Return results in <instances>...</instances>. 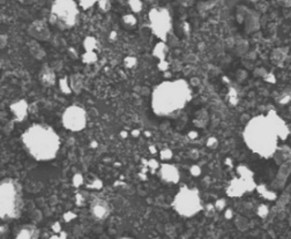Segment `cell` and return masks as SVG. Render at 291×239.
Wrapping results in <instances>:
<instances>
[{"label": "cell", "instance_id": "cell-30", "mask_svg": "<svg viewBox=\"0 0 291 239\" xmlns=\"http://www.w3.org/2000/svg\"><path fill=\"white\" fill-rule=\"evenodd\" d=\"M59 86H60V89L63 91V92L65 94H69V92H72V89H71L70 87V82L67 83V80L66 79H63L59 81Z\"/></svg>", "mask_w": 291, "mask_h": 239}, {"label": "cell", "instance_id": "cell-2", "mask_svg": "<svg viewBox=\"0 0 291 239\" xmlns=\"http://www.w3.org/2000/svg\"><path fill=\"white\" fill-rule=\"evenodd\" d=\"M24 149L34 160L48 162L57 157L61 146L58 133L46 124H33L21 135Z\"/></svg>", "mask_w": 291, "mask_h": 239}, {"label": "cell", "instance_id": "cell-3", "mask_svg": "<svg viewBox=\"0 0 291 239\" xmlns=\"http://www.w3.org/2000/svg\"><path fill=\"white\" fill-rule=\"evenodd\" d=\"M243 140L252 153L262 158H271L276 153L280 138L267 114H259L246 123L243 131Z\"/></svg>", "mask_w": 291, "mask_h": 239}, {"label": "cell", "instance_id": "cell-48", "mask_svg": "<svg viewBox=\"0 0 291 239\" xmlns=\"http://www.w3.org/2000/svg\"><path fill=\"white\" fill-rule=\"evenodd\" d=\"M120 135H122L123 138H126V136H127V133H126V132H122V134H120Z\"/></svg>", "mask_w": 291, "mask_h": 239}, {"label": "cell", "instance_id": "cell-45", "mask_svg": "<svg viewBox=\"0 0 291 239\" xmlns=\"http://www.w3.org/2000/svg\"><path fill=\"white\" fill-rule=\"evenodd\" d=\"M149 151L151 154H156V148L154 147V146H150L149 147Z\"/></svg>", "mask_w": 291, "mask_h": 239}, {"label": "cell", "instance_id": "cell-18", "mask_svg": "<svg viewBox=\"0 0 291 239\" xmlns=\"http://www.w3.org/2000/svg\"><path fill=\"white\" fill-rule=\"evenodd\" d=\"M70 87L72 89L73 92L79 94L82 91L83 87V79L81 74H72L70 77Z\"/></svg>", "mask_w": 291, "mask_h": 239}, {"label": "cell", "instance_id": "cell-11", "mask_svg": "<svg viewBox=\"0 0 291 239\" xmlns=\"http://www.w3.org/2000/svg\"><path fill=\"white\" fill-rule=\"evenodd\" d=\"M89 209H91V216L94 217L95 220H97V221H104V220H107L111 214V208L109 202L102 198L92 199L91 201Z\"/></svg>", "mask_w": 291, "mask_h": 239}, {"label": "cell", "instance_id": "cell-10", "mask_svg": "<svg viewBox=\"0 0 291 239\" xmlns=\"http://www.w3.org/2000/svg\"><path fill=\"white\" fill-rule=\"evenodd\" d=\"M28 34L37 42H46L50 39L51 30L48 23L43 20H35L28 27Z\"/></svg>", "mask_w": 291, "mask_h": 239}, {"label": "cell", "instance_id": "cell-44", "mask_svg": "<svg viewBox=\"0 0 291 239\" xmlns=\"http://www.w3.org/2000/svg\"><path fill=\"white\" fill-rule=\"evenodd\" d=\"M224 216H225V219L231 220L232 217H234V214H232V210H231V209H227V210H225Z\"/></svg>", "mask_w": 291, "mask_h": 239}, {"label": "cell", "instance_id": "cell-47", "mask_svg": "<svg viewBox=\"0 0 291 239\" xmlns=\"http://www.w3.org/2000/svg\"><path fill=\"white\" fill-rule=\"evenodd\" d=\"M139 134H140V132H139L138 129H135V131L132 132V135L133 136H139Z\"/></svg>", "mask_w": 291, "mask_h": 239}, {"label": "cell", "instance_id": "cell-43", "mask_svg": "<svg viewBox=\"0 0 291 239\" xmlns=\"http://www.w3.org/2000/svg\"><path fill=\"white\" fill-rule=\"evenodd\" d=\"M125 63L127 64V67H132V66H134L135 63H137V60H135L134 58H126Z\"/></svg>", "mask_w": 291, "mask_h": 239}, {"label": "cell", "instance_id": "cell-46", "mask_svg": "<svg viewBox=\"0 0 291 239\" xmlns=\"http://www.w3.org/2000/svg\"><path fill=\"white\" fill-rule=\"evenodd\" d=\"M59 238H67V235L64 231H61L59 234Z\"/></svg>", "mask_w": 291, "mask_h": 239}, {"label": "cell", "instance_id": "cell-1", "mask_svg": "<svg viewBox=\"0 0 291 239\" xmlns=\"http://www.w3.org/2000/svg\"><path fill=\"white\" fill-rule=\"evenodd\" d=\"M192 99V91L182 79L170 80L157 85L151 92L150 105L159 117H172L181 112Z\"/></svg>", "mask_w": 291, "mask_h": 239}, {"label": "cell", "instance_id": "cell-33", "mask_svg": "<svg viewBox=\"0 0 291 239\" xmlns=\"http://www.w3.org/2000/svg\"><path fill=\"white\" fill-rule=\"evenodd\" d=\"M147 165H148V167H149V169L151 170V171H155V170H159L160 169V163H159V161H156L155 160V158H151V160H149V161H147Z\"/></svg>", "mask_w": 291, "mask_h": 239}, {"label": "cell", "instance_id": "cell-34", "mask_svg": "<svg viewBox=\"0 0 291 239\" xmlns=\"http://www.w3.org/2000/svg\"><path fill=\"white\" fill-rule=\"evenodd\" d=\"M42 219H43V215H42V212H41V210L35 209V210H34V212L32 213V220H33V222L37 223V222L42 221Z\"/></svg>", "mask_w": 291, "mask_h": 239}, {"label": "cell", "instance_id": "cell-29", "mask_svg": "<svg viewBox=\"0 0 291 239\" xmlns=\"http://www.w3.org/2000/svg\"><path fill=\"white\" fill-rule=\"evenodd\" d=\"M96 46V41L92 37H87L85 41V48L87 51H92Z\"/></svg>", "mask_w": 291, "mask_h": 239}, {"label": "cell", "instance_id": "cell-25", "mask_svg": "<svg viewBox=\"0 0 291 239\" xmlns=\"http://www.w3.org/2000/svg\"><path fill=\"white\" fill-rule=\"evenodd\" d=\"M83 183H85V179H83V176L81 173H75V175L73 176L72 178V185L74 187H80V186L83 185Z\"/></svg>", "mask_w": 291, "mask_h": 239}, {"label": "cell", "instance_id": "cell-32", "mask_svg": "<svg viewBox=\"0 0 291 239\" xmlns=\"http://www.w3.org/2000/svg\"><path fill=\"white\" fill-rule=\"evenodd\" d=\"M172 151L170 150V149H163V150H161L160 153V156H161V160L163 161H169L172 158Z\"/></svg>", "mask_w": 291, "mask_h": 239}, {"label": "cell", "instance_id": "cell-24", "mask_svg": "<svg viewBox=\"0 0 291 239\" xmlns=\"http://www.w3.org/2000/svg\"><path fill=\"white\" fill-rule=\"evenodd\" d=\"M236 225H237V228L239 229V230L244 231V230H246L247 228H249V221H247V220L245 219V217L237 216Z\"/></svg>", "mask_w": 291, "mask_h": 239}, {"label": "cell", "instance_id": "cell-22", "mask_svg": "<svg viewBox=\"0 0 291 239\" xmlns=\"http://www.w3.org/2000/svg\"><path fill=\"white\" fill-rule=\"evenodd\" d=\"M77 4H79L80 8L82 9H88L91 8L92 6H95L96 4H98L100 0H76Z\"/></svg>", "mask_w": 291, "mask_h": 239}, {"label": "cell", "instance_id": "cell-40", "mask_svg": "<svg viewBox=\"0 0 291 239\" xmlns=\"http://www.w3.org/2000/svg\"><path fill=\"white\" fill-rule=\"evenodd\" d=\"M51 229H52V231L55 232V234H60V232H61V225H60V223L59 222H55L54 224H52Z\"/></svg>", "mask_w": 291, "mask_h": 239}, {"label": "cell", "instance_id": "cell-35", "mask_svg": "<svg viewBox=\"0 0 291 239\" xmlns=\"http://www.w3.org/2000/svg\"><path fill=\"white\" fill-rule=\"evenodd\" d=\"M98 6L103 12H108L111 8V4L109 0H100L98 1Z\"/></svg>", "mask_w": 291, "mask_h": 239}, {"label": "cell", "instance_id": "cell-16", "mask_svg": "<svg viewBox=\"0 0 291 239\" xmlns=\"http://www.w3.org/2000/svg\"><path fill=\"white\" fill-rule=\"evenodd\" d=\"M28 109H29V107H28L27 101H24V99H18V101L14 102V103L11 105L12 113H13L15 120H18V122L26 119L28 114Z\"/></svg>", "mask_w": 291, "mask_h": 239}, {"label": "cell", "instance_id": "cell-8", "mask_svg": "<svg viewBox=\"0 0 291 239\" xmlns=\"http://www.w3.org/2000/svg\"><path fill=\"white\" fill-rule=\"evenodd\" d=\"M148 18H149V24L154 35L162 42H165L172 28L171 15L168 9L163 7L150 9Z\"/></svg>", "mask_w": 291, "mask_h": 239}, {"label": "cell", "instance_id": "cell-9", "mask_svg": "<svg viewBox=\"0 0 291 239\" xmlns=\"http://www.w3.org/2000/svg\"><path fill=\"white\" fill-rule=\"evenodd\" d=\"M61 124L67 131L77 133L81 132L87 126V112L79 105H70L61 114Z\"/></svg>", "mask_w": 291, "mask_h": 239}, {"label": "cell", "instance_id": "cell-12", "mask_svg": "<svg viewBox=\"0 0 291 239\" xmlns=\"http://www.w3.org/2000/svg\"><path fill=\"white\" fill-rule=\"evenodd\" d=\"M157 176L160 177L161 181L166 184H178L181 181L178 167L171 163H163L157 171Z\"/></svg>", "mask_w": 291, "mask_h": 239}, {"label": "cell", "instance_id": "cell-17", "mask_svg": "<svg viewBox=\"0 0 291 239\" xmlns=\"http://www.w3.org/2000/svg\"><path fill=\"white\" fill-rule=\"evenodd\" d=\"M39 81L45 87L54 86L55 83V71L52 70L50 66H48V65H44V66L42 67L41 72H39Z\"/></svg>", "mask_w": 291, "mask_h": 239}, {"label": "cell", "instance_id": "cell-4", "mask_svg": "<svg viewBox=\"0 0 291 239\" xmlns=\"http://www.w3.org/2000/svg\"><path fill=\"white\" fill-rule=\"evenodd\" d=\"M24 207L22 186L17 179L5 178L0 183V217L2 222L20 219Z\"/></svg>", "mask_w": 291, "mask_h": 239}, {"label": "cell", "instance_id": "cell-21", "mask_svg": "<svg viewBox=\"0 0 291 239\" xmlns=\"http://www.w3.org/2000/svg\"><path fill=\"white\" fill-rule=\"evenodd\" d=\"M166 52H168V48H166L165 43H164V42H160L159 44L155 46L154 55H156L157 58H160V59H162V60H164V57H165Z\"/></svg>", "mask_w": 291, "mask_h": 239}, {"label": "cell", "instance_id": "cell-36", "mask_svg": "<svg viewBox=\"0 0 291 239\" xmlns=\"http://www.w3.org/2000/svg\"><path fill=\"white\" fill-rule=\"evenodd\" d=\"M214 206H215L216 210H219V212H221V210L225 209V207H227V202H225L224 199H218V200L215 202Z\"/></svg>", "mask_w": 291, "mask_h": 239}, {"label": "cell", "instance_id": "cell-19", "mask_svg": "<svg viewBox=\"0 0 291 239\" xmlns=\"http://www.w3.org/2000/svg\"><path fill=\"white\" fill-rule=\"evenodd\" d=\"M29 50L33 57L38 59V60H41V59L45 57V51L41 48V46H39V44L37 43V41H35V39L30 42Z\"/></svg>", "mask_w": 291, "mask_h": 239}, {"label": "cell", "instance_id": "cell-20", "mask_svg": "<svg viewBox=\"0 0 291 239\" xmlns=\"http://www.w3.org/2000/svg\"><path fill=\"white\" fill-rule=\"evenodd\" d=\"M256 191L259 192L260 194H261V197H264L265 199H267V200H275V199L277 198V194L275 191H272L269 190L266 185H256Z\"/></svg>", "mask_w": 291, "mask_h": 239}, {"label": "cell", "instance_id": "cell-23", "mask_svg": "<svg viewBox=\"0 0 291 239\" xmlns=\"http://www.w3.org/2000/svg\"><path fill=\"white\" fill-rule=\"evenodd\" d=\"M123 22L126 27H134L137 24V18L132 14H127L123 18Z\"/></svg>", "mask_w": 291, "mask_h": 239}, {"label": "cell", "instance_id": "cell-31", "mask_svg": "<svg viewBox=\"0 0 291 239\" xmlns=\"http://www.w3.org/2000/svg\"><path fill=\"white\" fill-rule=\"evenodd\" d=\"M129 6H131L133 12H140L142 8V4L140 0H129Z\"/></svg>", "mask_w": 291, "mask_h": 239}, {"label": "cell", "instance_id": "cell-6", "mask_svg": "<svg viewBox=\"0 0 291 239\" xmlns=\"http://www.w3.org/2000/svg\"><path fill=\"white\" fill-rule=\"evenodd\" d=\"M171 206L179 216L186 219L196 216L203 209L199 190L196 187H188L186 185L179 188L173 198Z\"/></svg>", "mask_w": 291, "mask_h": 239}, {"label": "cell", "instance_id": "cell-49", "mask_svg": "<svg viewBox=\"0 0 291 239\" xmlns=\"http://www.w3.org/2000/svg\"><path fill=\"white\" fill-rule=\"evenodd\" d=\"M91 147H92V148L97 147V144H96V142H91Z\"/></svg>", "mask_w": 291, "mask_h": 239}, {"label": "cell", "instance_id": "cell-5", "mask_svg": "<svg viewBox=\"0 0 291 239\" xmlns=\"http://www.w3.org/2000/svg\"><path fill=\"white\" fill-rule=\"evenodd\" d=\"M80 6L75 0H54L51 4L49 22L51 26L67 30L77 23L80 17Z\"/></svg>", "mask_w": 291, "mask_h": 239}, {"label": "cell", "instance_id": "cell-26", "mask_svg": "<svg viewBox=\"0 0 291 239\" xmlns=\"http://www.w3.org/2000/svg\"><path fill=\"white\" fill-rule=\"evenodd\" d=\"M256 214H258L259 217L261 219H266L269 214V208L266 204H260V206L256 208Z\"/></svg>", "mask_w": 291, "mask_h": 239}, {"label": "cell", "instance_id": "cell-41", "mask_svg": "<svg viewBox=\"0 0 291 239\" xmlns=\"http://www.w3.org/2000/svg\"><path fill=\"white\" fill-rule=\"evenodd\" d=\"M85 198L82 197V194H76V204L77 206H83L85 204Z\"/></svg>", "mask_w": 291, "mask_h": 239}, {"label": "cell", "instance_id": "cell-50", "mask_svg": "<svg viewBox=\"0 0 291 239\" xmlns=\"http://www.w3.org/2000/svg\"><path fill=\"white\" fill-rule=\"evenodd\" d=\"M290 225H291V216H290Z\"/></svg>", "mask_w": 291, "mask_h": 239}, {"label": "cell", "instance_id": "cell-38", "mask_svg": "<svg viewBox=\"0 0 291 239\" xmlns=\"http://www.w3.org/2000/svg\"><path fill=\"white\" fill-rule=\"evenodd\" d=\"M190 172H191V175L193 176V177H199V176L201 175V169H200V166H199V165H193V166L191 167Z\"/></svg>", "mask_w": 291, "mask_h": 239}, {"label": "cell", "instance_id": "cell-27", "mask_svg": "<svg viewBox=\"0 0 291 239\" xmlns=\"http://www.w3.org/2000/svg\"><path fill=\"white\" fill-rule=\"evenodd\" d=\"M102 187H103V183H102L101 179L97 178L87 185V188H89V190H101Z\"/></svg>", "mask_w": 291, "mask_h": 239}, {"label": "cell", "instance_id": "cell-7", "mask_svg": "<svg viewBox=\"0 0 291 239\" xmlns=\"http://www.w3.org/2000/svg\"><path fill=\"white\" fill-rule=\"evenodd\" d=\"M237 178H234L229 183L227 194L231 198H239L244 193L252 192L256 188V184L253 178V172L245 165L237 167Z\"/></svg>", "mask_w": 291, "mask_h": 239}, {"label": "cell", "instance_id": "cell-14", "mask_svg": "<svg viewBox=\"0 0 291 239\" xmlns=\"http://www.w3.org/2000/svg\"><path fill=\"white\" fill-rule=\"evenodd\" d=\"M290 175H291V160L286 161V162L280 164V167H278V171L276 173V178L274 179L272 186H273L275 190L283 188L287 181L289 179Z\"/></svg>", "mask_w": 291, "mask_h": 239}, {"label": "cell", "instance_id": "cell-39", "mask_svg": "<svg viewBox=\"0 0 291 239\" xmlns=\"http://www.w3.org/2000/svg\"><path fill=\"white\" fill-rule=\"evenodd\" d=\"M0 230H1V238H4L6 235L8 234V224H7V222H4L1 224V226H0Z\"/></svg>", "mask_w": 291, "mask_h": 239}, {"label": "cell", "instance_id": "cell-13", "mask_svg": "<svg viewBox=\"0 0 291 239\" xmlns=\"http://www.w3.org/2000/svg\"><path fill=\"white\" fill-rule=\"evenodd\" d=\"M267 117L269 118V120H271L272 125H273L275 131H276L280 140H287L288 136L290 134V131L286 122H284L282 118L278 116L275 111H269L267 113Z\"/></svg>", "mask_w": 291, "mask_h": 239}, {"label": "cell", "instance_id": "cell-15", "mask_svg": "<svg viewBox=\"0 0 291 239\" xmlns=\"http://www.w3.org/2000/svg\"><path fill=\"white\" fill-rule=\"evenodd\" d=\"M39 229L37 228L36 224H24L18 229V234L15 235V238L18 239H37L39 238Z\"/></svg>", "mask_w": 291, "mask_h": 239}, {"label": "cell", "instance_id": "cell-37", "mask_svg": "<svg viewBox=\"0 0 291 239\" xmlns=\"http://www.w3.org/2000/svg\"><path fill=\"white\" fill-rule=\"evenodd\" d=\"M64 221L65 222H71L73 221V220L76 219V214H74L73 212H67L64 214Z\"/></svg>", "mask_w": 291, "mask_h": 239}, {"label": "cell", "instance_id": "cell-28", "mask_svg": "<svg viewBox=\"0 0 291 239\" xmlns=\"http://www.w3.org/2000/svg\"><path fill=\"white\" fill-rule=\"evenodd\" d=\"M96 59H97V55L92 51H87L86 54L83 55V61H85V63H94Z\"/></svg>", "mask_w": 291, "mask_h": 239}, {"label": "cell", "instance_id": "cell-42", "mask_svg": "<svg viewBox=\"0 0 291 239\" xmlns=\"http://www.w3.org/2000/svg\"><path fill=\"white\" fill-rule=\"evenodd\" d=\"M218 140H216L215 138H210L208 141H207V146H208V147H210V148H214V147H216V146H218Z\"/></svg>", "mask_w": 291, "mask_h": 239}]
</instances>
